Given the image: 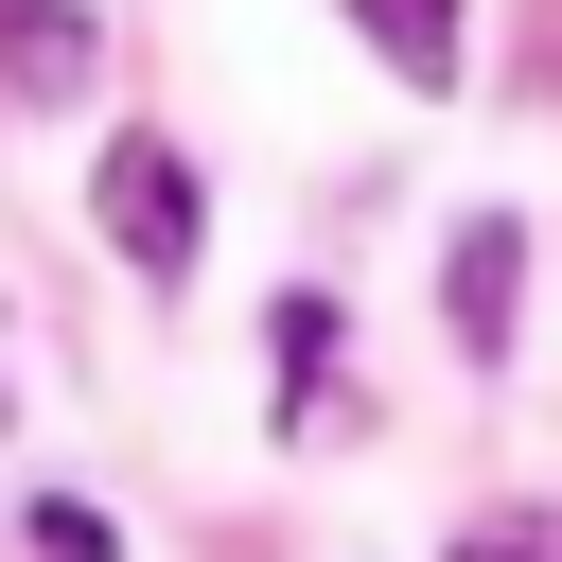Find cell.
Segmentation results:
<instances>
[{"instance_id": "cell-1", "label": "cell", "mask_w": 562, "mask_h": 562, "mask_svg": "<svg viewBox=\"0 0 562 562\" xmlns=\"http://www.w3.org/2000/svg\"><path fill=\"white\" fill-rule=\"evenodd\" d=\"M105 246H123L140 281H193V246H211V228H193V158H176L158 123L105 140Z\"/></svg>"}, {"instance_id": "cell-2", "label": "cell", "mask_w": 562, "mask_h": 562, "mask_svg": "<svg viewBox=\"0 0 562 562\" xmlns=\"http://www.w3.org/2000/svg\"><path fill=\"white\" fill-rule=\"evenodd\" d=\"M439 316H457V351H509V316H527V228H509V211H474V228H457Z\"/></svg>"}, {"instance_id": "cell-3", "label": "cell", "mask_w": 562, "mask_h": 562, "mask_svg": "<svg viewBox=\"0 0 562 562\" xmlns=\"http://www.w3.org/2000/svg\"><path fill=\"white\" fill-rule=\"evenodd\" d=\"M88 53H105V35H88V0H0V88H18V105H70V88H88Z\"/></svg>"}, {"instance_id": "cell-4", "label": "cell", "mask_w": 562, "mask_h": 562, "mask_svg": "<svg viewBox=\"0 0 562 562\" xmlns=\"http://www.w3.org/2000/svg\"><path fill=\"white\" fill-rule=\"evenodd\" d=\"M351 18H369V53L404 88H457V0H351Z\"/></svg>"}, {"instance_id": "cell-5", "label": "cell", "mask_w": 562, "mask_h": 562, "mask_svg": "<svg viewBox=\"0 0 562 562\" xmlns=\"http://www.w3.org/2000/svg\"><path fill=\"white\" fill-rule=\"evenodd\" d=\"M281 422H334V299H281Z\"/></svg>"}, {"instance_id": "cell-6", "label": "cell", "mask_w": 562, "mask_h": 562, "mask_svg": "<svg viewBox=\"0 0 562 562\" xmlns=\"http://www.w3.org/2000/svg\"><path fill=\"white\" fill-rule=\"evenodd\" d=\"M18 544H35V562H123V527H105L88 492H35V509H18Z\"/></svg>"}, {"instance_id": "cell-7", "label": "cell", "mask_w": 562, "mask_h": 562, "mask_svg": "<svg viewBox=\"0 0 562 562\" xmlns=\"http://www.w3.org/2000/svg\"><path fill=\"white\" fill-rule=\"evenodd\" d=\"M457 562H544V544H509V527H474V544H457Z\"/></svg>"}, {"instance_id": "cell-8", "label": "cell", "mask_w": 562, "mask_h": 562, "mask_svg": "<svg viewBox=\"0 0 562 562\" xmlns=\"http://www.w3.org/2000/svg\"><path fill=\"white\" fill-rule=\"evenodd\" d=\"M0 422H18V404H0Z\"/></svg>"}]
</instances>
